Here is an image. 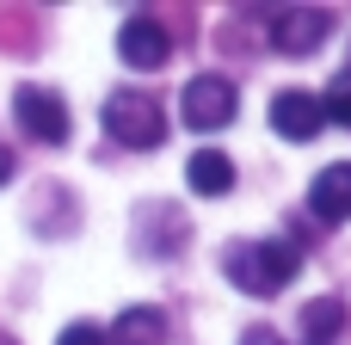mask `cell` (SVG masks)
I'll return each instance as SVG.
<instances>
[{"instance_id": "obj_15", "label": "cell", "mask_w": 351, "mask_h": 345, "mask_svg": "<svg viewBox=\"0 0 351 345\" xmlns=\"http://www.w3.org/2000/svg\"><path fill=\"white\" fill-rule=\"evenodd\" d=\"M6 179H12V148L0 142V185H6Z\"/></svg>"}, {"instance_id": "obj_16", "label": "cell", "mask_w": 351, "mask_h": 345, "mask_svg": "<svg viewBox=\"0 0 351 345\" xmlns=\"http://www.w3.org/2000/svg\"><path fill=\"white\" fill-rule=\"evenodd\" d=\"M0 345H19V340H6V333H0Z\"/></svg>"}, {"instance_id": "obj_9", "label": "cell", "mask_w": 351, "mask_h": 345, "mask_svg": "<svg viewBox=\"0 0 351 345\" xmlns=\"http://www.w3.org/2000/svg\"><path fill=\"white\" fill-rule=\"evenodd\" d=\"M185 179H191L197 198H222V191H234V160H228L222 148H197V154L185 160Z\"/></svg>"}, {"instance_id": "obj_8", "label": "cell", "mask_w": 351, "mask_h": 345, "mask_svg": "<svg viewBox=\"0 0 351 345\" xmlns=\"http://www.w3.org/2000/svg\"><path fill=\"white\" fill-rule=\"evenodd\" d=\"M308 216L315 222H351V160H333V167H321L315 173V185H308Z\"/></svg>"}, {"instance_id": "obj_5", "label": "cell", "mask_w": 351, "mask_h": 345, "mask_svg": "<svg viewBox=\"0 0 351 345\" xmlns=\"http://www.w3.org/2000/svg\"><path fill=\"white\" fill-rule=\"evenodd\" d=\"M327 31H333V12H327V6H290V12H278L271 43H278L284 56H308V49L327 43Z\"/></svg>"}, {"instance_id": "obj_7", "label": "cell", "mask_w": 351, "mask_h": 345, "mask_svg": "<svg viewBox=\"0 0 351 345\" xmlns=\"http://www.w3.org/2000/svg\"><path fill=\"white\" fill-rule=\"evenodd\" d=\"M321 123H327V105H321L315 93L284 86V93L271 99V130H278V136H290V142H315Z\"/></svg>"}, {"instance_id": "obj_6", "label": "cell", "mask_w": 351, "mask_h": 345, "mask_svg": "<svg viewBox=\"0 0 351 345\" xmlns=\"http://www.w3.org/2000/svg\"><path fill=\"white\" fill-rule=\"evenodd\" d=\"M117 56H123L130 68H167L173 37H167V25H160V19L136 12V19H123V31H117Z\"/></svg>"}, {"instance_id": "obj_3", "label": "cell", "mask_w": 351, "mask_h": 345, "mask_svg": "<svg viewBox=\"0 0 351 345\" xmlns=\"http://www.w3.org/2000/svg\"><path fill=\"white\" fill-rule=\"evenodd\" d=\"M234 105H241L234 80H222V74H197V80H185L179 117H185L191 130H222V123H234Z\"/></svg>"}, {"instance_id": "obj_14", "label": "cell", "mask_w": 351, "mask_h": 345, "mask_svg": "<svg viewBox=\"0 0 351 345\" xmlns=\"http://www.w3.org/2000/svg\"><path fill=\"white\" fill-rule=\"evenodd\" d=\"M241 345H284V340H278V327H247Z\"/></svg>"}, {"instance_id": "obj_11", "label": "cell", "mask_w": 351, "mask_h": 345, "mask_svg": "<svg viewBox=\"0 0 351 345\" xmlns=\"http://www.w3.org/2000/svg\"><path fill=\"white\" fill-rule=\"evenodd\" d=\"M339 327H346V302H339V296H315V302L302 309V333H308V345H333Z\"/></svg>"}, {"instance_id": "obj_12", "label": "cell", "mask_w": 351, "mask_h": 345, "mask_svg": "<svg viewBox=\"0 0 351 345\" xmlns=\"http://www.w3.org/2000/svg\"><path fill=\"white\" fill-rule=\"evenodd\" d=\"M321 105H327V123H346V130H351V68L327 86V99H321Z\"/></svg>"}, {"instance_id": "obj_13", "label": "cell", "mask_w": 351, "mask_h": 345, "mask_svg": "<svg viewBox=\"0 0 351 345\" xmlns=\"http://www.w3.org/2000/svg\"><path fill=\"white\" fill-rule=\"evenodd\" d=\"M56 345H111V333H105V327H93V321H74V327H62V333H56Z\"/></svg>"}, {"instance_id": "obj_2", "label": "cell", "mask_w": 351, "mask_h": 345, "mask_svg": "<svg viewBox=\"0 0 351 345\" xmlns=\"http://www.w3.org/2000/svg\"><path fill=\"white\" fill-rule=\"evenodd\" d=\"M105 136L123 142V148H160V142H167V117H160V105H154L148 93L117 86V93L105 99Z\"/></svg>"}, {"instance_id": "obj_10", "label": "cell", "mask_w": 351, "mask_h": 345, "mask_svg": "<svg viewBox=\"0 0 351 345\" xmlns=\"http://www.w3.org/2000/svg\"><path fill=\"white\" fill-rule=\"evenodd\" d=\"M111 345H167V315L160 309H123L111 327Z\"/></svg>"}, {"instance_id": "obj_4", "label": "cell", "mask_w": 351, "mask_h": 345, "mask_svg": "<svg viewBox=\"0 0 351 345\" xmlns=\"http://www.w3.org/2000/svg\"><path fill=\"white\" fill-rule=\"evenodd\" d=\"M12 111H19V130H25L31 142H49V148L68 142V105H62L49 86H19V93H12Z\"/></svg>"}, {"instance_id": "obj_1", "label": "cell", "mask_w": 351, "mask_h": 345, "mask_svg": "<svg viewBox=\"0 0 351 345\" xmlns=\"http://www.w3.org/2000/svg\"><path fill=\"white\" fill-rule=\"evenodd\" d=\"M222 272H228V284L247 290V296H278V290H290V278L302 272V253H296L290 241H234V247L222 253Z\"/></svg>"}]
</instances>
